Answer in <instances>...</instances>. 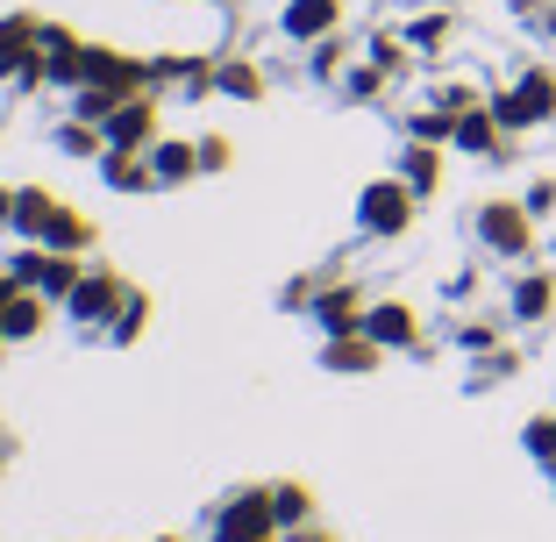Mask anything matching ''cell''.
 I'll return each mask as SVG.
<instances>
[{"instance_id":"5","label":"cell","mask_w":556,"mask_h":542,"mask_svg":"<svg viewBox=\"0 0 556 542\" xmlns=\"http://www.w3.org/2000/svg\"><path fill=\"white\" fill-rule=\"evenodd\" d=\"M364 336H371L378 350H386V343H414V336H421V322H414V307L386 300V307H371V314H364Z\"/></svg>"},{"instance_id":"9","label":"cell","mask_w":556,"mask_h":542,"mask_svg":"<svg viewBox=\"0 0 556 542\" xmlns=\"http://www.w3.org/2000/svg\"><path fill=\"white\" fill-rule=\"evenodd\" d=\"M328 364H336V371H371V364H378V343H371V336H357V343L343 336V343H328Z\"/></svg>"},{"instance_id":"6","label":"cell","mask_w":556,"mask_h":542,"mask_svg":"<svg viewBox=\"0 0 556 542\" xmlns=\"http://www.w3.org/2000/svg\"><path fill=\"white\" fill-rule=\"evenodd\" d=\"M400 179H407L414 186V193H435V186H442V143H414L407 150V172H400Z\"/></svg>"},{"instance_id":"4","label":"cell","mask_w":556,"mask_h":542,"mask_svg":"<svg viewBox=\"0 0 556 542\" xmlns=\"http://www.w3.org/2000/svg\"><path fill=\"white\" fill-rule=\"evenodd\" d=\"M507 314L521 322V329H535V322H549V314H556V272H549V264H535V272H521V279H514Z\"/></svg>"},{"instance_id":"12","label":"cell","mask_w":556,"mask_h":542,"mask_svg":"<svg viewBox=\"0 0 556 542\" xmlns=\"http://www.w3.org/2000/svg\"><path fill=\"white\" fill-rule=\"evenodd\" d=\"M528 214H535V222H549V214H556V179H535V186H528Z\"/></svg>"},{"instance_id":"2","label":"cell","mask_w":556,"mask_h":542,"mask_svg":"<svg viewBox=\"0 0 556 542\" xmlns=\"http://www.w3.org/2000/svg\"><path fill=\"white\" fill-rule=\"evenodd\" d=\"M478 243H485L492 257H528V250H535V214H528V200H485V207H478Z\"/></svg>"},{"instance_id":"13","label":"cell","mask_w":556,"mask_h":542,"mask_svg":"<svg viewBox=\"0 0 556 542\" xmlns=\"http://www.w3.org/2000/svg\"><path fill=\"white\" fill-rule=\"evenodd\" d=\"M542 36H556V0H549V8H542Z\"/></svg>"},{"instance_id":"10","label":"cell","mask_w":556,"mask_h":542,"mask_svg":"<svg viewBox=\"0 0 556 542\" xmlns=\"http://www.w3.org/2000/svg\"><path fill=\"white\" fill-rule=\"evenodd\" d=\"M450 36H457V22H450V15H421V22L407 29V43H414V50H442Z\"/></svg>"},{"instance_id":"7","label":"cell","mask_w":556,"mask_h":542,"mask_svg":"<svg viewBox=\"0 0 556 542\" xmlns=\"http://www.w3.org/2000/svg\"><path fill=\"white\" fill-rule=\"evenodd\" d=\"M286 29L293 36H328L336 29V0H293V8H286Z\"/></svg>"},{"instance_id":"11","label":"cell","mask_w":556,"mask_h":542,"mask_svg":"<svg viewBox=\"0 0 556 542\" xmlns=\"http://www.w3.org/2000/svg\"><path fill=\"white\" fill-rule=\"evenodd\" d=\"M528 457H535V464H556V407L528 421Z\"/></svg>"},{"instance_id":"3","label":"cell","mask_w":556,"mask_h":542,"mask_svg":"<svg viewBox=\"0 0 556 542\" xmlns=\"http://www.w3.org/2000/svg\"><path fill=\"white\" fill-rule=\"evenodd\" d=\"M414 200H421V193H414L407 179H378L371 193H364V229H371V236H400L414 222Z\"/></svg>"},{"instance_id":"1","label":"cell","mask_w":556,"mask_h":542,"mask_svg":"<svg viewBox=\"0 0 556 542\" xmlns=\"http://www.w3.org/2000/svg\"><path fill=\"white\" fill-rule=\"evenodd\" d=\"M492 108V122L507 136H521V129H542V122H556V72L549 65H528L514 86H500V93L485 100Z\"/></svg>"},{"instance_id":"8","label":"cell","mask_w":556,"mask_h":542,"mask_svg":"<svg viewBox=\"0 0 556 542\" xmlns=\"http://www.w3.org/2000/svg\"><path fill=\"white\" fill-rule=\"evenodd\" d=\"M321 322H328L336 336L364 329V300H357V293H328V300H321Z\"/></svg>"}]
</instances>
